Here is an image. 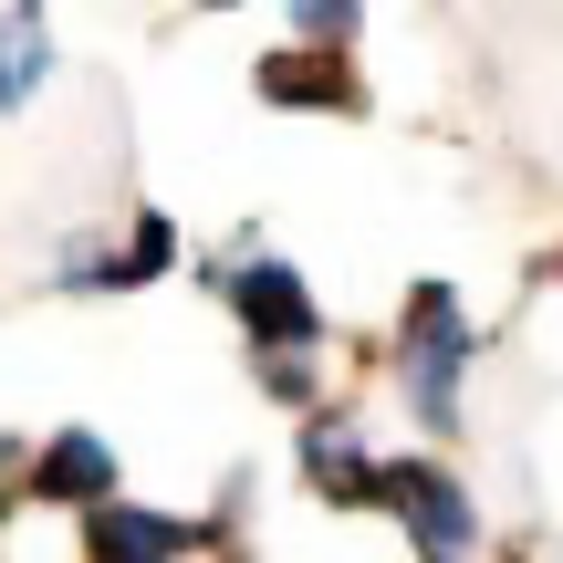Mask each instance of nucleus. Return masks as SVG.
Masks as SVG:
<instances>
[{"label":"nucleus","mask_w":563,"mask_h":563,"mask_svg":"<svg viewBox=\"0 0 563 563\" xmlns=\"http://www.w3.org/2000/svg\"><path fill=\"white\" fill-rule=\"evenodd\" d=\"M460 355H470V323H460V302L428 282V292L407 302V407H418L428 428H449V407H460Z\"/></svg>","instance_id":"nucleus-1"},{"label":"nucleus","mask_w":563,"mask_h":563,"mask_svg":"<svg viewBox=\"0 0 563 563\" xmlns=\"http://www.w3.org/2000/svg\"><path fill=\"white\" fill-rule=\"evenodd\" d=\"M376 490H386V501L407 511V522H418V543L439 553V563H460V553H470V501H460V490L439 481V470H386Z\"/></svg>","instance_id":"nucleus-2"},{"label":"nucleus","mask_w":563,"mask_h":563,"mask_svg":"<svg viewBox=\"0 0 563 563\" xmlns=\"http://www.w3.org/2000/svg\"><path fill=\"white\" fill-rule=\"evenodd\" d=\"M241 313H251V334H272V344H313V292H302L292 272H241Z\"/></svg>","instance_id":"nucleus-3"},{"label":"nucleus","mask_w":563,"mask_h":563,"mask_svg":"<svg viewBox=\"0 0 563 563\" xmlns=\"http://www.w3.org/2000/svg\"><path fill=\"white\" fill-rule=\"evenodd\" d=\"M32 481L53 490V501H104L115 460H104V439H84V428H74V439H53V449H42V470H32Z\"/></svg>","instance_id":"nucleus-4"},{"label":"nucleus","mask_w":563,"mask_h":563,"mask_svg":"<svg viewBox=\"0 0 563 563\" xmlns=\"http://www.w3.org/2000/svg\"><path fill=\"white\" fill-rule=\"evenodd\" d=\"M313 490H334V501H365V490H376V460H365V439L355 428H313Z\"/></svg>","instance_id":"nucleus-5"},{"label":"nucleus","mask_w":563,"mask_h":563,"mask_svg":"<svg viewBox=\"0 0 563 563\" xmlns=\"http://www.w3.org/2000/svg\"><path fill=\"white\" fill-rule=\"evenodd\" d=\"M95 553L104 563H167V553H178V522H157V511H104Z\"/></svg>","instance_id":"nucleus-6"},{"label":"nucleus","mask_w":563,"mask_h":563,"mask_svg":"<svg viewBox=\"0 0 563 563\" xmlns=\"http://www.w3.org/2000/svg\"><path fill=\"white\" fill-rule=\"evenodd\" d=\"M42 63H53V32H42L32 11H21V21H0V104H21V95H32V84H42Z\"/></svg>","instance_id":"nucleus-7"}]
</instances>
